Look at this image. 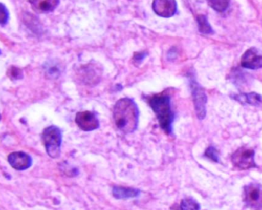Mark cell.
Returning <instances> with one entry per match:
<instances>
[{
	"mask_svg": "<svg viewBox=\"0 0 262 210\" xmlns=\"http://www.w3.org/2000/svg\"><path fill=\"white\" fill-rule=\"evenodd\" d=\"M235 100L244 104L252 105V106H259L262 103V98L259 94L252 92V93L241 94L234 97Z\"/></svg>",
	"mask_w": 262,
	"mask_h": 210,
	"instance_id": "13",
	"label": "cell"
},
{
	"mask_svg": "<svg viewBox=\"0 0 262 210\" xmlns=\"http://www.w3.org/2000/svg\"><path fill=\"white\" fill-rule=\"evenodd\" d=\"M75 123L80 129L85 132L95 130L100 126L99 120L95 113L90 111H84L77 113Z\"/></svg>",
	"mask_w": 262,
	"mask_h": 210,
	"instance_id": "7",
	"label": "cell"
},
{
	"mask_svg": "<svg viewBox=\"0 0 262 210\" xmlns=\"http://www.w3.org/2000/svg\"><path fill=\"white\" fill-rule=\"evenodd\" d=\"M0 120H1V114H0Z\"/></svg>",
	"mask_w": 262,
	"mask_h": 210,
	"instance_id": "20",
	"label": "cell"
},
{
	"mask_svg": "<svg viewBox=\"0 0 262 210\" xmlns=\"http://www.w3.org/2000/svg\"><path fill=\"white\" fill-rule=\"evenodd\" d=\"M8 74H9L10 78L15 79V80H18V79H21L23 77L21 70L16 67L11 68L8 72Z\"/></svg>",
	"mask_w": 262,
	"mask_h": 210,
	"instance_id": "19",
	"label": "cell"
},
{
	"mask_svg": "<svg viewBox=\"0 0 262 210\" xmlns=\"http://www.w3.org/2000/svg\"><path fill=\"white\" fill-rule=\"evenodd\" d=\"M241 64L246 69H261L262 68L261 51L255 47L248 49L242 57Z\"/></svg>",
	"mask_w": 262,
	"mask_h": 210,
	"instance_id": "8",
	"label": "cell"
},
{
	"mask_svg": "<svg viewBox=\"0 0 262 210\" xmlns=\"http://www.w3.org/2000/svg\"><path fill=\"white\" fill-rule=\"evenodd\" d=\"M149 104L157 116L160 127L166 133H171L174 114L171 109L169 96L164 93L154 96L149 99Z\"/></svg>",
	"mask_w": 262,
	"mask_h": 210,
	"instance_id": "2",
	"label": "cell"
},
{
	"mask_svg": "<svg viewBox=\"0 0 262 210\" xmlns=\"http://www.w3.org/2000/svg\"><path fill=\"white\" fill-rule=\"evenodd\" d=\"M60 0H29L32 9L39 13H47L56 9Z\"/></svg>",
	"mask_w": 262,
	"mask_h": 210,
	"instance_id": "11",
	"label": "cell"
},
{
	"mask_svg": "<svg viewBox=\"0 0 262 210\" xmlns=\"http://www.w3.org/2000/svg\"><path fill=\"white\" fill-rule=\"evenodd\" d=\"M9 20V12L4 5L0 3V24H6Z\"/></svg>",
	"mask_w": 262,
	"mask_h": 210,
	"instance_id": "18",
	"label": "cell"
},
{
	"mask_svg": "<svg viewBox=\"0 0 262 210\" xmlns=\"http://www.w3.org/2000/svg\"><path fill=\"white\" fill-rule=\"evenodd\" d=\"M181 210H200V204L192 199H184L182 201Z\"/></svg>",
	"mask_w": 262,
	"mask_h": 210,
	"instance_id": "16",
	"label": "cell"
},
{
	"mask_svg": "<svg viewBox=\"0 0 262 210\" xmlns=\"http://www.w3.org/2000/svg\"><path fill=\"white\" fill-rule=\"evenodd\" d=\"M62 136L59 128L55 126L46 128L42 132V141L46 152L51 158H58L61 154Z\"/></svg>",
	"mask_w": 262,
	"mask_h": 210,
	"instance_id": "3",
	"label": "cell"
},
{
	"mask_svg": "<svg viewBox=\"0 0 262 210\" xmlns=\"http://www.w3.org/2000/svg\"><path fill=\"white\" fill-rule=\"evenodd\" d=\"M0 53H1V52H0Z\"/></svg>",
	"mask_w": 262,
	"mask_h": 210,
	"instance_id": "21",
	"label": "cell"
},
{
	"mask_svg": "<svg viewBox=\"0 0 262 210\" xmlns=\"http://www.w3.org/2000/svg\"><path fill=\"white\" fill-rule=\"evenodd\" d=\"M208 4L217 12H225L229 8L230 0H207Z\"/></svg>",
	"mask_w": 262,
	"mask_h": 210,
	"instance_id": "14",
	"label": "cell"
},
{
	"mask_svg": "<svg viewBox=\"0 0 262 210\" xmlns=\"http://www.w3.org/2000/svg\"><path fill=\"white\" fill-rule=\"evenodd\" d=\"M232 164L240 170L256 168L255 162V150L247 146L237 149L232 156Z\"/></svg>",
	"mask_w": 262,
	"mask_h": 210,
	"instance_id": "4",
	"label": "cell"
},
{
	"mask_svg": "<svg viewBox=\"0 0 262 210\" xmlns=\"http://www.w3.org/2000/svg\"><path fill=\"white\" fill-rule=\"evenodd\" d=\"M113 117L115 125L120 130L124 133H130L138 126V107L131 99H121L114 107Z\"/></svg>",
	"mask_w": 262,
	"mask_h": 210,
	"instance_id": "1",
	"label": "cell"
},
{
	"mask_svg": "<svg viewBox=\"0 0 262 210\" xmlns=\"http://www.w3.org/2000/svg\"><path fill=\"white\" fill-rule=\"evenodd\" d=\"M190 86L192 88V98L197 117L200 120H203L206 117L207 97L203 88L196 82L191 80Z\"/></svg>",
	"mask_w": 262,
	"mask_h": 210,
	"instance_id": "6",
	"label": "cell"
},
{
	"mask_svg": "<svg viewBox=\"0 0 262 210\" xmlns=\"http://www.w3.org/2000/svg\"><path fill=\"white\" fill-rule=\"evenodd\" d=\"M152 9L159 16L170 18L177 12V3L176 0H154Z\"/></svg>",
	"mask_w": 262,
	"mask_h": 210,
	"instance_id": "9",
	"label": "cell"
},
{
	"mask_svg": "<svg viewBox=\"0 0 262 210\" xmlns=\"http://www.w3.org/2000/svg\"><path fill=\"white\" fill-rule=\"evenodd\" d=\"M197 22H198L199 29L202 33L211 34L213 32L212 26H210L207 18L205 15H199L197 17Z\"/></svg>",
	"mask_w": 262,
	"mask_h": 210,
	"instance_id": "15",
	"label": "cell"
},
{
	"mask_svg": "<svg viewBox=\"0 0 262 210\" xmlns=\"http://www.w3.org/2000/svg\"><path fill=\"white\" fill-rule=\"evenodd\" d=\"M113 196L116 199H129L138 197L140 191L133 188L115 186L113 188Z\"/></svg>",
	"mask_w": 262,
	"mask_h": 210,
	"instance_id": "12",
	"label": "cell"
},
{
	"mask_svg": "<svg viewBox=\"0 0 262 210\" xmlns=\"http://www.w3.org/2000/svg\"><path fill=\"white\" fill-rule=\"evenodd\" d=\"M8 162L12 168L17 170H26L32 164L30 156L24 152H12L8 157Z\"/></svg>",
	"mask_w": 262,
	"mask_h": 210,
	"instance_id": "10",
	"label": "cell"
},
{
	"mask_svg": "<svg viewBox=\"0 0 262 210\" xmlns=\"http://www.w3.org/2000/svg\"><path fill=\"white\" fill-rule=\"evenodd\" d=\"M205 156L208 158L212 160V161L216 162L218 163L219 162V154L217 152L216 149L213 146H209L207 149L206 150V152H205Z\"/></svg>",
	"mask_w": 262,
	"mask_h": 210,
	"instance_id": "17",
	"label": "cell"
},
{
	"mask_svg": "<svg viewBox=\"0 0 262 210\" xmlns=\"http://www.w3.org/2000/svg\"><path fill=\"white\" fill-rule=\"evenodd\" d=\"M243 200L246 206L252 209H262V186L258 183H250L244 188Z\"/></svg>",
	"mask_w": 262,
	"mask_h": 210,
	"instance_id": "5",
	"label": "cell"
}]
</instances>
